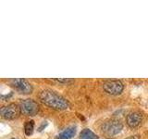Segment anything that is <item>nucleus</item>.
<instances>
[{
	"mask_svg": "<svg viewBox=\"0 0 148 139\" xmlns=\"http://www.w3.org/2000/svg\"><path fill=\"white\" fill-rule=\"evenodd\" d=\"M21 112L20 106H18L17 104H8L7 106H4L0 109V115L1 117L5 120H15L20 116Z\"/></svg>",
	"mask_w": 148,
	"mask_h": 139,
	"instance_id": "7ed1b4c3",
	"label": "nucleus"
},
{
	"mask_svg": "<svg viewBox=\"0 0 148 139\" xmlns=\"http://www.w3.org/2000/svg\"><path fill=\"white\" fill-rule=\"evenodd\" d=\"M34 120H29V122H26L24 124V132L27 136H30L31 134L34 132Z\"/></svg>",
	"mask_w": 148,
	"mask_h": 139,
	"instance_id": "9d476101",
	"label": "nucleus"
},
{
	"mask_svg": "<svg viewBox=\"0 0 148 139\" xmlns=\"http://www.w3.org/2000/svg\"><path fill=\"white\" fill-rule=\"evenodd\" d=\"M123 129L122 122L119 120H108L101 125V130L108 136H113L119 133Z\"/></svg>",
	"mask_w": 148,
	"mask_h": 139,
	"instance_id": "f03ea898",
	"label": "nucleus"
},
{
	"mask_svg": "<svg viewBox=\"0 0 148 139\" xmlns=\"http://www.w3.org/2000/svg\"><path fill=\"white\" fill-rule=\"evenodd\" d=\"M20 108L21 112L26 116H35L39 112V105L34 99H23L20 104Z\"/></svg>",
	"mask_w": 148,
	"mask_h": 139,
	"instance_id": "39448f33",
	"label": "nucleus"
},
{
	"mask_svg": "<svg viewBox=\"0 0 148 139\" xmlns=\"http://www.w3.org/2000/svg\"><path fill=\"white\" fill-rule=\"evenodd\" d=\"M103 89L106 93L111 96H118L122 93L124 85L119 80H108L103 83Z\"/></svg>",
	"mask_w": 148,
	"mask_h": 139,
	"instance_id": "20e7f679",
	"label": "nucleus"
},
{
	"mask_svg": "<svg viewBox=\"0 0 148 139\" xmlns=\"http://www.w3.org/2000/svg\"><path fill=\"white\" fill-rule=\"evenodd\" d=\"M11 85L15 87V89L18 92H20V94L29 95L32 94V85L27 80H25V79L22 78L13 79V80H11Z\"/></svg>",
	"mask_w": 148,
	"mask_h": 139,
	"instance_id": "423d86ee",
	"label": "nucleus"
},
{
	"mask_svg": "<svg viewBox=\"0 0 148 139\" xmlns=\"http://www.w3.org/2000/svg\"><path fill=\"white\" fill-rule=\"evenodd\" d=\"M105 139H112V138H105Z\"/></svg>",
	"mask_w": 148,
	"mask_h": 139,
	"instance_id": "ddd939ff",
	"label": "nucleus"
},
{
	"mask_svg": "<svg viewBox=\"0 0 148 139\" xmlns=\"http://www.w3.org/2000/svg\"><path fill=\"white\" fill-rule=\"evenodd\" d=\"M53 81H56V82H58V83H72L73 80L72 79H53Z\"/></svg>",
	"mask_w": 148,
	"mask_h": 139,
	"instance_id": "9b49d317",
	"label": "nucleus"
},
{
	"mask_svg": "<svg viewBox=\"0 0 148 139\" xmlns=\"http://www.w3.org/2000/svg\"><path fill=\"white\" fill-rule=\"evenodd\" d=\"M143 122V114L140 111H132L126 116V123L131 128H137Z\"/></svg>",
	"mask_w": 148,
	"mask_h": 139,
	"instance_id": "0eeeda50",
	"label": "nucleus"
},
{
	"mask_svg": "<svg viewBox=\"0 0 148 139\" xmlns=\"http://www.w3.org/2000/svg\"><path fill=\"white\" fill-rule=\"evenodd\" d=\"M39 100L44 105L56 110H65L69 109V102L63 96H59L52 90L45 89L39 93Z\"/></svg>",
	"mask_w": 148,
	"mask_h": 139,
	"instance_id": "f257e3e1",
	"label": "nucleus"
},
{
	"mask_svg": "<svg viewBox=\"0 0 148 139\" xmlns=\"http://www.w3.org/2000/svg\"><path fill=\"white\" fill-rule=\"evenodd\" d=\"M125 139H140V136H138V134H135V136H131Z\"/></svg>",
	"mask_w": 148,
	"mask_h": 139,
	"instance_id": "f8f14e48",
	"label": "nucleus"
},
{
	"mask_svg": "<svg viewBox=\"0 0 148 139\" xmlns=\"http://www.w3.org/2000/svg\"><path fill=\"white\" fill-rule=\"evenodd\" d=\"M80 139H98V136L90 129H83L80 133Z\"/></svg>",
	"mask_w": 148,
	"mask_h": 139,
	"instance_id": "1a4fd4ad",
	"label": "nucleus"
},
{
	"mask_svg": "<svg viewBox=\"0 0 148 139\" xmlns=\"http://www.w3.org/2000/svg\"><path fill=\"white\" fill-rule=\"evenodd\" d=\"M76 134V127L71 126L65 129L62 133H59L58 139H71Z\"/></svg>",
	"mask_w": 148,
	"mask_h": 139,
	"instance_id": "6e6552de",
	"label": "nucleus"
}]
</instances>
